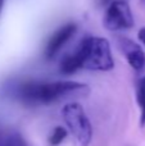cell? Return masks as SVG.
Instances as JSON below:
<instances>
[{"instance_id": "1", "label": "cell", "mask_w": 145, "mask_h": 146, "mask_svg": "<svg viewBox=\"0 0 145 146\" xmlns=\"http://www.w3.org/2000/svg\"><path fill=\"white\" fill-rule=\"evenodd\" d=\"M114 68L110 44L107 38L99 36H89L80 42L72 54L66 55L59 64L63 74H73L80 69L108 72Z\"/></svg>"}, {"instance_id": "2", "label": "cell", "mask_w": 145, "mask_h": 146, "mask_svg": "<svg viewBox=\"0 0 145 146\" xmlns=\"http://www.w3.org/2000/svg\"><path fill=\"white\" fill-rule=\"evenodd\" d=\"M86 90L87 86L85 83L74 81H54V82L28 81L18 87L17 95L26 104L46 105L55 103L59 99L84 92Z\"/></svg>"}, {"instance_id": "3", "label": "cell", "mask_w": 145, "mask_h": 146, "mask_svg": "<svg viewBox=\"0 0 145 146\" xmlns=\"http://www.w3.org/2000/svg\"><path fill=\"white\" fill-rule=\"evenodd\" d=\"M62 117H63L67 131L72 135L77 146H89L91 144L92 126L81 104H66L62 109Z\"/></svg>"}, {"instance_id": "4", "label": "cell", "mask_w": 145, "mask_h": 146, "mask_svg": "<svg viewBox=\"0 0 145 146\" xmlns=\"http://www.w3.org/2000/svg\"><path fill=\"white\" fill-rule=\"evenodd\" d=\"M103 25L109 31H126L132 28L135 21L127 0H112L107 5Z\"/></svg>"}, {"instance_id": "5", "label": "cell", "mask_w": 145, "mask_h": 146, "mask_svg": "<svg viewBox=\"0 0 145 146\" xmlns=\"http://www.w3.org/2000/svg\"><path fill=\"white\" fill-rule=\"evenodd\" d=\"M77 31V25L73 22H69L59 27L53 35L49 37L48 42H46L45 50H44V55L46 59H53L59 51L62 50L64 45L74 36Z\"/></svg>"}, {"instance_id": "6", "label": "cell", "mask_w": 145, "mask_h": 146, "mask_svg": "<svg viewBox=\"0 0 145 146\" xmlns=\"http://www.w3.org/2000/svg\"><path fill=\"white\" fill-rule=\"evenodd\" d=\"M118 48L121 53L126 56L127 63L136 72H143L145 69V51L143 46L136 44L131 38L118 37Z\"/></svg>"}, {"instance_id": "7", "label": "cell", "mask_w": 145, "mask_h": 146, "mask_svg": "<svg viewBox=\"0 0 145 146\" xmlns=\"http://www.w3.org/2000/svg\"><path fill=\"white\" fill-rule=\"evenodd\" d=\"M1 146H30L25 139L17 132H9L3 135Z\"/></svg>"}, {"instance_id": "8", "label": "cell", "mask_w": 145, "mask_h": 146, "mask_svg": "<svg viewBox=\"0 0 145 146\" xmlns=\"http://www.w3.org/2000/svg\"><path fill=\"white\" fill-rule=\"evenodd\" d=\"M68 136V131H67L66 127H62V126H57L55 128L53 129V132L50 133L49 136V145L50 146H59L64 140L67 139Z\"/></svg>"}, {"instance_id": "9", "label": "cell", "mask_w": 145, "mask_h": 146, "mask_svg": "<svg viewBox=\"0 0 145 146\" xmlns=\"http://www.w3.org/2000/svg\"><path fill=\"white\" fill-rule=\"evenodd\" d=\"M136 100L140 108V127H145V88L140 83L136 86Z\"/></svg>"}, {"instance_id": "10", "label": "cell", "mask_w": 145, "mask_h": 146, "mask_svg": "<svg viewBox=\"0 0 145 146\" xmlns=\"http://www.w3.org/2000/svg\"><path fill=\"white\" fill-rule=\"evenodd\" d=\"M138 38L140 44L143 45V49H145V27H141L138 32Z\"/></svg>"}, {"instance_id": "11", "label": "cell", "mask_w": 145, "mask_h": 146, "mask_svg": "<svg viewBox=\"0 0 145 146\" xmlns=\"http://www.w3.org/2000/svg\"><path fill=\"white\" fill-rule=\"evenodd\" d=\"M3 5H4V0H0V13L3 10Z\"/></svg>"}, {"instance_id": "12", "label": "cell", "mask_w": 145, "mask_h": 146, "mask_svg": "<svg viewBox=\"0 0 145 146\" xmlns=\"http://www.w3.org/2000/svg\"><path fill=\"white\" fill-rule=\"evenodd\" d=\"M1 137H3V135L0 133V146H1Z\"/></svg>"}, {"instance_id": "13", "label": "cell", "mask_w": 145, "mask_h": 146, "mask_svg": "<svg viewBox=\"0 0 145 146\" xmlns=\"http://www.w3.org/2000/svg\"><path fill=\"white\" fill-rule=\"evenodd\" d=\"M141 3H143V4L145 5V0H141Z\"/></svg>"}]
</instances>
